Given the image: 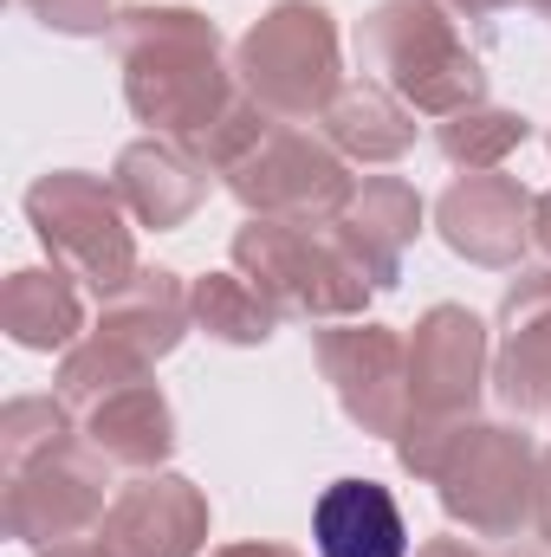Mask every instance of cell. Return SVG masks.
<instances>
[{"label": "cell", "instance_id": "28", "mask_svg": "<svg viewBox=\"0 0 551 557\" xmlns=\"http://www.w3.org/2000/svg\"><path fill=\"white\" fill-rule=\"evenodd\" d=\"M441 7H448L454 20H493V13H500V7H513V0H441Z\"/></svg>", "mask_w": 551, "mask_h": 557}, {"label": "cell", "instance_id": "20", "mask_svg": "<svg viewBox=\"0 0 551 557\" xmlns=\"http://www.w3.org/2000/svg\"><path fill=\"white\" fill-rule=\"evenodd\" d=\"M0 324L20 350H72L85 331V305L65 267H20L0 292Z\"/></svg>", "mask_w": 551, "mask_h": 557}, {"label": "cell", "instance_id": "25", "mask_svg": "<svg viewBox=\"0 0 551 557\" xmlns=\"http://www.w3.org/2000/svg\"><path fill=\"white\" fill-rule=\"evenodd\" d=\"M267 131H273V111H267L254 91H234V104H228V111H221L201 137H188V149H195L215 175H228V169H234L254 143L267 137Z\"/></svg>", "mask_w": 551, "mask_h": 557}, {"label": "cell", "instance_id": "5", "mask_svg": "<svg viewBox=\"0 0 551 557\" xmlns=\"http://www.w3.org/2000/svg\"><path fill=\"white\" fill-rule=\"evenodd\" d=\"M234 273H247L279 318H357L370 298V278L344 260V247L331 240V227H298V221H260L247 214V227L234 234Z\"/></svg>", "mask_w": 551, "mask_h": 557}, {"label": "cell", "instance_id": "29", "mask_svg": "<svg viewBox=\"0 0 551 557\" xmlns=\"http://www.w3.org/2000/svg\"><path fill=\"white\" fill-rule=\"evenodd\" d=\"M415 557H487V552H480V545H467V539H428Z\"/></svg>", "mask_w": 551, "mask_h": 557}, {"label": "cell", "instance_id": "1", "mask_svg": "<svg viewBox=\"0 0 551 557\" xmlns=\"http://www.w3.org/2000/svg\"><path fill=\"white\" fill-rule=\"evenodd\" d=\"M118 65H124V98L149 124V137H201L241 91V78L221 65V33L195 7H124L111 26Z\"/></svg>", "mask_w": 551, "mask_h": 557}, {"label": "cell", "instance_id": "16", "mask_svg": "<svg viewBox=\"0 0 551 557\" xmlns=\"http://www.w3.org/2000/svg\"><path fill=\"white\" fill-rule=\"evenodd\" d=\"M78 416H85V447L105 454V460L124 467V473H156V467L169 460V447H175L169 396H162L149 376L111 389L105 403H91V409H78Z\"/></svg>", "mask_w": 551, "mask_h": 557}, {"label": "cell", "instance_id": "8", "mask_svg": "<svg viewBox=\"0 0 551 557\" xmlns=\"http://www.w3.org/2000/svg\"><path fill=\"white\" fill-rule=\"evenodd\" d=\"M111 499H118L111 493V460L91 454L85 441H65V447L7 473V539H20L39 557L85 545V539H98Z\"/></svg>", "mask_w": 551, "mask_h": 557}, {"label": "cell", "instance_id": "4", "mask_svg": "<svg viewBox=\"0 0 551 557\" xmlns=\"http://www.w3.org/2000/svg\"><path fill=\"white\" fill-rule=\"evenodd\" d=\"M234 78L273 117H325V104L344 91L338 20L318 0H279V7H267L247 26V39L234 46Z\"/></svg>", "mask_w": 551, "mask_h": 557}, {"label": "cell", "instance_id": "15", "mask_svg": "<svg viewBox=\"0 0 551 557\" xmlns=\"http://www.w3.org/2000/svg\"><path fill=\"white\" fill-rule=\"evenodd\" d=\"M208 175H215V169H208L188 143L143 137V143H124V149H118L111 188H118V201L131 208L137 227L169 234V227H182V221L208 201Z\"/></svg>", "mask_w": 551, "mask_h": 557}, {"label": "cell", "instance_id": "11", "mask_svg": "<svg viewBox=\"0 0 551 557\" xmlns=\"http://www.w3.org/2000/svg\"><path fill=\"white\" fill-rule=\"evenodd\" d=\"M434 234L467 267H519L526 247L539 240V195L519 175H500V169L461 175L434 201Z\"/></svg>", "mask_w": 551, "mask_h": 557}, {"label": "cell", "instance_id": "27", "mask_svg": "<svg viewBox=\"0 0 551 557\" xmlns=\"http://www.w3.org/2000/svg\"><path fill=\"white\" fill-rule=\"evenodd\" d=\"M532 532L546 539V552H551V447L539 454V486H532Z\"/></svg>", "mask_w": 551, "mask_h": 557}, {"label": "cell", "instance_id": "13", "mask_svg": "<svg viewBox=\"0 0 551 557\" xmlns=\"http://www.w3.org/2000/svg\"><path fill=\"white\" fill-rule=\"evenodd\" d=\"M493 396L513 416H551V273H519L500 298Z\"/></svg>", "mask_w": 551, "mask_h": 557}, {"label": "cell", "instance_id": "21", "mask_svg": "<svg viewBox=\"0 0 551 557\" xmlns=\"http://www.w3.org/2000/svg\"><path fill=\"white\" fill-rule=\"evenodd\" d=\"M188 305H195V324L215 344H234V350L267 344L273 324H279V305L247 273H201L188 285Z\"/></svg>", "mask_w": 551, "mask_h": 557}, {"label": "cell", "instance_id": "14", "mask_svg": "<svg viewBox=\"0 0 551 557\" xmlns=\"http://www.w3.org/2000/svg\"><path fill=\"white\" fill-rule=\"evenodd\" d=\"M421 234V195L403 175H370L351 188V201L331 221V240L344 247V260L370 278V292H390L403 278V253Z\"/></svg>", "mask_w": 551, "mask_h": 557}, {"label": "cell", "instance_id": "7", "mask_svg": "<svg viewBox=\"0 0 551 557\" xmlns=\"http://www.w3.org/2000/svg\"><path fill=\"white\" fill-rule=\"evenodd\" d=\"M351 162L325 143V131H298L273 124L234 169H228V195L260 214V221H298V227H331L338 208L351 201Z\"/></svg>", "mask_w": 551, "mask_h": 557}, {"label": "cell", "instance_id": "34", "mask_svg": "<svg viewBox=\"0 0 551 557\" xmlns=\"http://www.w3.org/2000/svg\"><path fill=\"white\" fill-rule=\"evenodd\" d=\"M526 7H532V13H551V0H526Z\"/></svg>", "mask_w": 551, "mask_h": 557}, {"label": "cell", "instance_id": "26", "mask_svg": "<svg viewBox=\"0 0 551 557\" xmlns=\"http://www.w3.org/2000/svg\"><path fill=\"white\" fill-rule=\"evenodd\" d=\"M46 33H65V39H91V33H111L118 13L111 0H20Z\"/></svg>", "mask_w": 551, "mask_h": 557}, {"label": "cell", "instance_id": "3", "mask_svg": "<svg viewBox=\"0 0 551 557\" xmlns=\"http://www.w3.org/2000/svg\"><path fill=\"white\" fill-rule=\"evenodd\" d=\"M428 480L441 493V512L467 525V539H519V525H532L539 447L506 421H461Z\"/></svg>", "mask_w": 551, "mask_h": 557}, {"label": "cell", "instance_id": "9", "mask_svg": "<svg viewBox=\"0 0 551 557\" xmlns=\"http://www.w3.org/2000/svg\"><path fill=\"white\" fill-rule=\"evenodd\" d=\"M318 370L338 396V409L357 421L364 434L396 441L415 421L409 396V337H396L390 324L370 318H338L318 331Z\"/></svg>", "mask_w": 551, "mask_h": 557}, {"label": "cell", "instance_id": "32", "mask_svg": "<svg viewBox=\"0 0 551 557\" xmlns=\"http://www.w3.org/2000/svg\"><path fill=\"white\" fill-rule=\"evenodd\" d=\"M52 557H105V545H98V539H85V545H65V552H52Z\"/></svg>", "mask_w": 551, "mask_h": 557}, {"label": "cell", "instance_id": "12", "mask_svg": "<svg viewBox=\"0 0 551 557\" xmlns=\"http://www.w3.org/2000/svg\"><path fill=\"white\" fill-rule=\"evenodd\" d=\"M105 557H201L208 545V499L182 473H137L118 486L105 525H98Z\"/></svg>", "mask_w": 551, "mask_h": 557}, {"label": "cell", "instance_id": "18", "mask_svg": "<svg viewBox=\"0 0 551 557\" xmlns=\"http://www.w3.org/2000/svg\"><path fill=\"white\" fill-rule=\"evenodd\" d=\"M188 324H195L188 285H182L175 273H162V267H137V278L118 285V292L105 298V318H98V331H105L111 344L137 350L143 363L169 357V350L182 344Z\"/></svg>", "mask_w": 551, "mask_h": 557}, {"label": "cell", "instance_id": "33", "mask_svg": "<svg viewBox=\"0 0 551 557\" xmlns=\"http://www.w3.org/2000/svg\"><path fill=\"white\" fill-rule=\"evenodd\" d=\"M493 557H551V552H493Z\"/></svg>", "mask_w": 551, "mask_h": 557}, {"label": "cell", "instance_id": "2", "mask_svg": "<svg viewBox=\"0 0 551 557\" xmlns=\"http://www.w3.org/2000/svg\"><path fill=\"white\" fill-rule=\"evenodd\" d=\"M357 59L421 117H454L487 104V72L441 0H377L357 20Z\"/></svg>", "mask_w": 551, "mask_h": 557}, {"label": "cell", "instance_id": "17", "mask_svg": "<svg viewBox=\"0 0 551 557\" xmlns=\"http://www.w3.org/2000/svg\"><path fill=\"white\" fill-rule=\"evenodd\" d=\"M311 545H318V557H403L409 525H403V506L390 499V486L338 480V486H325V499L311 512Z\"/></svg>", "mask_w": 551, "mask_h": 557}, {"label": "cell", "instance_id": "30", "mask_svg": "<svg viewBox=\"0 0 551 557\" xmlns=\"http://www.w3.org/2000/svg\"><path fill=\"white\" fill-rule=\"evenodd\" d=\"M208 557H298L292 545H221V552H208Z\"/></svg>", "mask_w": 551, "mask_h": 557}, {"label": "cell", "instance_id": "22", "mask_svg": "<svg viewBox=\"0 0 551 557\" xmlns=\"http://www.w3.org/2000/svg\"><path fill=\"white\" fill-rule=\"evenodd\" d=\"M526 137H532V124H526L519 111H500V104H467V111H454V117L434 124V149H441L454 169H467V175L500 169Z\"/></svg>", "mask_w": 551, "mask_h": 557}, {"label": "cell", "instance_id": "19", "mask_svg": "<svg viewBox=\"0 0 551 557\" xmlns=\"http://www.w3.org/2000/svg\"><path fill=\"white\" fill-rule=\"evenodd\" d=\"M318 131H325V143H331L344 162H396V156H409V143H415V111L390 91V85L357 78V85H344V91L325 104Z\"/></svg>", "mask_w": 551, "mask_h": 557}, {"label": "cell", "instance_id": "6", "mask_svg": "<svg viewBox=\"0 0 551 557\" xmlns=\"http://www.w3.org/2000/svg\"><path fill=\"white\" fill-rule=\"evenodd\" d=\"M124 214L131 208L118 201V188L85 169H52L26 188V221H33L39 247L52 253V267L85 278L98 298H111L118 285L137 278V240H131Z\"/></svg>", "mask_w": 551, "mask_h": 557}, {"label": "cell", "instance_id": "24", "mask_svg": "<svg viewBox=\"0 0 551 557\" xmlns=\"http://www.w3.org/2000/svg\"><path fill=\"white\" fill-rule=\"evenodd\" d=\"M65 441H78L65 396H13L0 409V467L7 473L39 460V454H52V447H65Z\"/></svg>", "mask_w": 551, "mask_h": 557}, {"label": "cell", "instance_id": "31", "mask_svg": "<svg viewBox=\"0 0 551 557\" xmlns=\"http://www.w3.org/2000/svg\"><path fill=\"white\" fill-rule=\"evenodd\" d=\"M539 247L551 253V188L539 195Z\"/></svg>", "mask_w": 551, "mask_h": 557}, {"label": "cell", "instance_id": "23", "mask_svg": "<svg viewBox=\"0 0 551 557\" xmlns=\"http://www.w3.org/2000/svg\"><path fill=\"white\" fill-rule=\"evenodd\" d=\"M149 376V363H143L137 350H124V344H111L105 331H91V337H78L72 350H65V363H59V396L72 403V409H91V403H105L111 389H124V383H137Z\"/></svg>", "mask_w": 551, "mask_h": 557}, {"label": "cell", "instance_id": "10", "mask_svg": "<svg viewBox=\"0 0 551 557\" xmlns=\"http://www.w3.org/2000/svg\"><path fill=\"white\" fill-rule=\"evenodd\" d=\"M493 383V337L467 305H428L409 331V396L428 421H474L480 389Z\"/></svg>", "mask_w": 551, "mask_h": 557}]
</instances>
